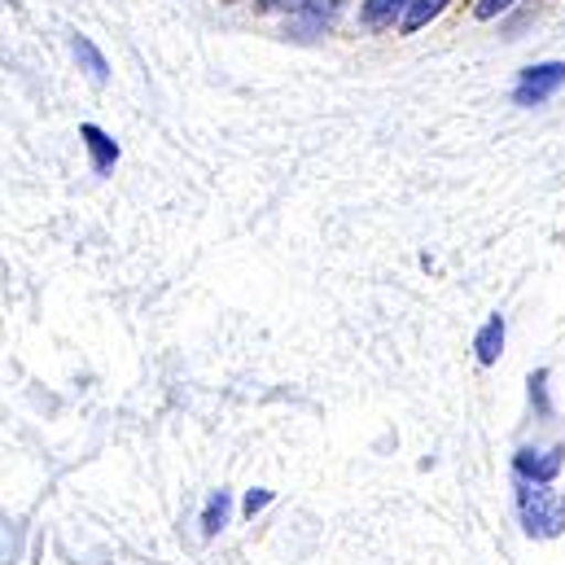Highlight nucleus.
<instances>
[{
	"label": "nucleus",
	"mask_w": 565,
	"mask_h": 565,
	"mask_svg": "<svg viewBox=\"0 0 565 565\" xmlns=\"http://www.w3.org/2000/svg\"><path fill=\"white\" fill-rule=\"evenodd\" d=\"M518 518L531 540H557L565 531V495L553 491V482L518 478Z\"/></svg>",
	"instance_id": "nucleus-1"
},
{
	"label": "nucleus",
	"mask_w": 565,
	"mask_h": 565,
	"mask_svg": "<svg viewBox=\"0 0 565 565\" xmlns=\"http://www.w3.org/2000/svg\"><path fill=\"white\" fill-rule=\"evenodd\" d=\"M562 88H565V62H540V66H526V71L518 75V84H513V102L531 110V106L553 102Z\"/></svg>",
	"instance_id": "nucleus-2"
},
{
	"label": "nucleus",
	"mask_w": 565,
	"mask_h": 565,
	"mask_svg": "<svg viewBox=\"0 0 565 565\" xmlns=\"http://www.w3.org/2000/svg\"><path fill=\"white\" fill-rule=\"evenodd\" d=\"M565 469V443L553 447H518L513 456V478H526V482H553Z\"/></svg>",
	"instance_id": "nucleus-3"
},
{
	"label": "nucleus",
	"mask_w": 565,
	"mask_h": 565,
	"mask_svg": "<svg viewBox=\"0 0 565 565\" xmlns=\"http://www.w3.org/2000/svg\"><path fill=\"white\" fill-rule=\"evenodd\" d=\"M338 9H342V0H302L298 22H294V35H316V31H324V26L338 18Z\"/></svg>",
	"instance_id": "nucleus-4"
},
{
	"label": "nucleus",
	"mask_w": 565,
	"mask_h": 565,
	"mask_svg": "<svg viewBox=\"0 0 565 565\" xmlns=\"http://www.w3.org/2000/svg\"><path fill=\"white\" fill-rule=\"evenodd\" d=\"M473 351H478V364H482V369H491V364L500 360V351H504V316H500V311L487 316V324H482L478 338H473Z\"/></svg>",
	"instance_id": "nucleus-5"
},
{
	"label": "nucleus",
	"mask_w": 565,
	"mask_h": 565,
	"mask_svg": "<svg viewBox=\"0 0 565 565\" xmlns=\"http://www.w3.org/2000/svg\"><path fill=\"white\" fill-rule=\"evenodd\" d=\"M79 137H84L88 153H93V171H97V175H106V171L119 162V145L110 141V137H106L97 124H84V128H79Z\"/></svg>",
	"instance_id": "nucleus-6"
},
{
	"label": "nucleus",
	"mask_w": 565,
	"mask_h": 565,
	"mask_svg": "<svg viewBox=\"0 0 565 565\" xmlns=\"http://www.w3.org/2000/svg\"><path fill=\"white\" fill-rule=\"evenodd\" d=\"M71 53H75V62H79L97 84H106V79H110V62L102 57V49H97L88 35H71Z\"/></svg>",
	"instance_id": "nucleus-7"
},
{
	"label": "nucleus",
	"mask_w": 565,
	"mask_h": 565,
	"mask_svg": "<svg viewBox=\"0 0 565 565\" xmlns=\"http://www.w3.org/2000/svg\"><path fill=\"white\" fill-rule=\"evenodd\" d=\"M408 9H413V0H364L360 18H364L369 31H382V26H395V18L408 13Z\"/></svg>",
	"instance_id": "nucleus-8"
},
{
	"label": "nucleus",
	"mask_w": 565,
	"mask_h": 565,
	"mask_svg": "<svg viewBox=\"0 0 565 565\" xmlns=\"http://www.w3.org/2000/svg\"><path fill=\"white\" fill-rule=\"evenodd\" d=\"M447 4H451V0H413V9L404 13L399 31H404V35H417L422 26H429V22H434V18H438V13L447 9Z\"/></svg>",
	"instance_id": "nucleus-9"
},
{
	"label": "nucleus",
	"mask_w": 565,
	"mask_h": 565,
	"mask_svg": "<svg viewBox=\"0 0 565 565\" xmlns=\"http://www.w3.org/2000/svg\"><path fill=\"white\" fill-rule=\"evenodd\" d=\"M228 509H233V495H228V491H211V500H206V509H202V535H206V540H211L215 531H224Z\"/></svg>",
	"instance_id": "nucleus-10"
},
{
	"label": "nucleus",
	"mask_w": 565,
	"mask_h": 565,
	"mask_svg": "<svg viewBox=\"0 0 565 565\" xmlns=\"http://www.w3.org/2000/svg\"><path fill=\"white\" fill-rule=\"evenodd\" d=\"M531 399H535V404H540V413L548 417V369L531 373Z\"/></svg>",
	"instance_id": "nucleus-11"
},
{
	"label": "nucleus",
	"mask_w": 565,
	"mask_h": 565,
	"mask_svg": "<svg viewBox=\"0 0 565 565\" xmlns=\"http://www.w3.org/2000/svg\"><path fill=\"white\" fill-rule=\"evenodd\" d=\"M268 504H273V491H264V487H255V491L246 495V504H242V513H246V518H255V513H264Z\"/></svg>",
	"instance_id": "nucleus-12"
},
{
	"label": "nucleus",
	"mask_w": 565,
	"mask_h": 565,
	"mask_svg": "<svg viewBox=\"0 0 565 565\" xmlns=\"http://www.w3.org/2000/svg\"><path fill=\"white\" fill-rule=\"evenodd\" d=\"M509 4H513V0H478V4H473V18H478V22H491V18H500Z\"/></svg>",
	"instance_id": "nucleus-13"
},
{
	"label": "nucleus",
	"mask_w": 565,
	"mask_h": 565,
	"mask_svg": "<svg viewBox=\"0 0 565 565\" xmlns=\"http://www.w3.org/2000/svg\"><path fill=\"white\" fill-rule=\"evenodd\" d=\"M268 13H285V9H302V0H264Z\"/></svg>",
	"instance_id": "nucleus-14"
}]
</instances>
